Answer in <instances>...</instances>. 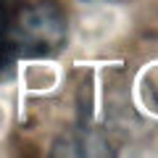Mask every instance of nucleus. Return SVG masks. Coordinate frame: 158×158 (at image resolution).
<instances>
[{
  "label": "nucleus",
  "mask_w": 158,
  "mask_h": 158,
  "mask_svg": "<svg viewBox=\"0 0 158 158\" xmlns=\"http://www.w3.org/2000/svg\"><path fill=\"white\" fill-rule=\"evenodd\" d=\"M66 37L69 21L58 0H0V77L16 61L61 53Z\"/></svg>",
  "instance_id": "nucleus-1"
}]
</instances>
